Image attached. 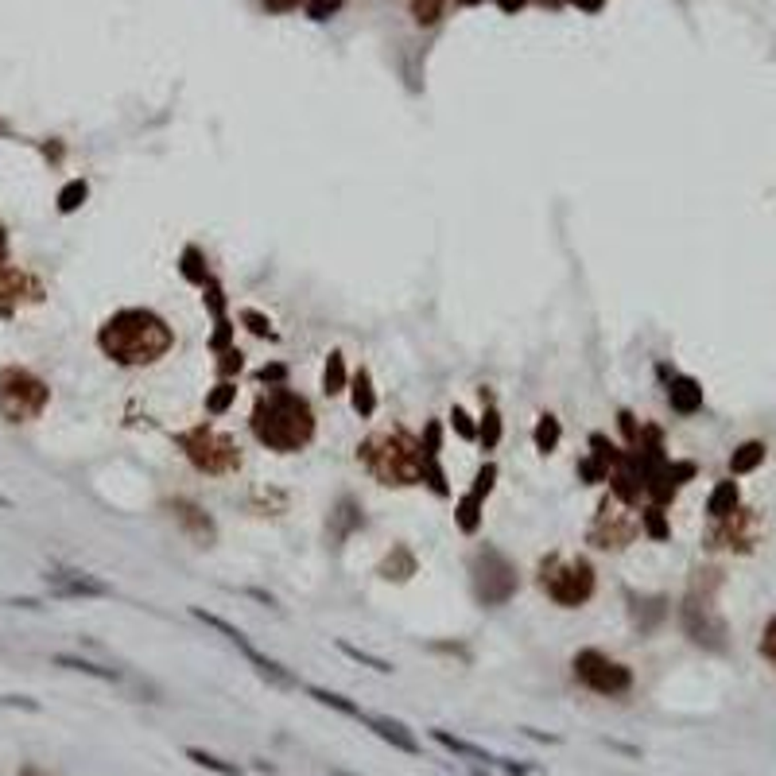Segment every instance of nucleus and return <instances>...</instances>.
<instances>
[{
    "instance_id": "obj_1",
    "label": "nucleus",
    "mask_w": 776,
    "mask_h": 776,
    "mask_svg": "<svg viewBox=\"0 0 776 776\" xmlns=\"http://www.w3.org/2000/svg\"><path fill=\"white\" fill-rule=\"evenodd\" d=\"M248 424H253L257 443L276 455H299L315 439V408L288 384H268V393L257 396Z\"/></svg>"
},
{
    "instance_id": "obj_2",
    "label": "nucleus",
    "mask_w": 776,
    "mask_h": 776,
    "mask_svg": "<svg viewBox=\"0 0 776 776\" xmlns=\"http://www.w3.org/2000/svg\"><path fill=\"white\" fill-rule=\"evenodd\" d=\"M98 346L105 357H113L117 365H132V369L155 365L175 346V330L167 326L163 315H155L148 307H124L101 322Z\"/></svg>"
},
{
    "instance_id": "obj_3",
    "label": "nucleus",
    "mask_w": 776,
    "mask_h": 776,
    "mask_svg": "<svg viewBox=\"0 0 776 776\" xmlns=\"http://www.w3.org/2000/svg\"><path fill=\"white\" fill-rule=\"evenodd\" d=\"M357 458L365 462V470L384 481V486H412L424 481V446L404 427H384L372 431L369 439L357 446Z\"/></svg>"
},
{
    "instance_id": "obj_4",
    "label": "nucleus",
    "mask_w": 776,
    "mask_h": 776,
    "mask_svg": "<svg viewBox=\"0 0 776 776\" xmlns=\"http://www.w3.org/2000/svg\"><path fill=\"white\" fill-rule=\"evenodd\" d=\"M179 450L186 455V462L194 466V470L202 474H210V477H225L233 470H241V446L233 435L225 431H217L210 424H198L191 431H183L179 435Z\"/></svg>"
},
{
    "instance_id": "obj_5",
    "label": "nucleus",
    "mask_w": 776,
    "mask_h": 776,
    "mask_svg": "<svg viewBox=\"0 0 776 776\" xmlns=\"http://www.w3.org/2000/svg\"><path fill=\"white\" fill-rule=\"evenodd\" d=\"M540 590L563 610H579L594 594V567H590V559L548 555L540 563Z\"/></svg>"
},
{
    "instance_id": "obj_6",
    "label": "nucleus",
    "mask_w": 776,
    "mask_h": 776,
    "mask_svg": "<svg viewBox=\"0 0 776 776\" xmlns=\"http://www.w3.org/2000/svg\"><path fill=\"white\" fill-rule=\"evenodd\" d=\"M47 400H51V388L31 369H20V365L0 369V415H5L8 424H31V419H39Z\"/></svg>"
},
{
    "instance_id": "obj_7",
    "label": "nucleus",
    "mask_w": 776,
    "mask_h": 776,
    "mask_svg": "<svg viewBox=\"0 0 776 776\" xmlns=\"http://www.w3.org/2000/svg\"><path fill=\"white\" fill-rule=\"evenodd\" d=\"M571 672H574V679H579L586 691L605 695V698L629 695V687H633V672H629V667L621 664V660H613V656H605V652H598V648L574 652Z\"/></svg>"
},
{
    "instance_id": "obj_8",
    "label": "nucleus",
    "mask_w": 776,
    "mask_h": 776,
    "mask_svg": "<svg viewBox=\"0 0 776 776\" xmlns=\"http://www.w3.org/2000/svg\"><path fill=\"white\" fill-rule=\"evenodd\" d=\"M470 574H474V594L481 605H501L517 594V567L497 548H489V543L474 551Z\"/></svg>"
},
{
    "instance_id": "obj_9",
    "label": "nucleus",
    "mask_w": 776,
    "mask_h": 776,
    "mask_svg": "<svg viewBox=\"0 0 776 776\" xmlns=\"http://www.w3.org/2000/svg\"><path fill=\"white\" fill-rule=\"evenodd\" d=\"M191 617H194V621H202V625H210V629H217V633H222L225 641H229L233 648H237L241 656H245L248 664H253L257 672H260L264 679H268V683H276V687H295V676L288 672V667H284V664H276L272 656H264V652H260L253 641H248V636H245L237 625H229V621H222L217 613H206V610H202V605H191Z\"/></svg>"
},
{
    "instance_id": "obj_10",
    "label": "nucleus",
    "mask_w": 776,
    "mask_h": 776,
    "mask_svg": "<svg viewBox=\"0 0 776 776\" xmlns=\"http://www.w3.org/2000/svg\"><path fill=\"white\" fill-rule=\"evenodd\" d=\"M43 284L31 272L16 268V264H0V319L16 315L24 303H39Z\"/></svg>"
},
{
    "instance_id": "obj_11",
    "label": "nucleus",
    "mask_w": 776,
    "mask_h": 776,
    "mask_svg": "<svg viewBox=\"0 0 776 776\" xmlns=\"http://www.w3.org/2000/svg\"><path fill=\"white\" fill-rule=\"evenodd\" d=\"M636 524L625 509H617V501H605L594 528H590V540L598 543V548H625V543L636 536Z\"/></svg>"
},
{
    "instance_id": "obj_12",
    "label": "nucleus",
    "mask_w": 776,
    "mask_h": 776,
    "mask_svg": "<svg viewBox=\"0 0 776 776\" xmlns=\"http://www.w3.org/2000/svg\"><path fill=\"white\" fill-rule=\"evenodd\" d=\"M47 586L55 598H109L113 586L82 571H47Z\"/></svg>"
},
{
    "instance_id": "obj_13",
    "label": "nucleus",
    "mask_w": 776,
    "mask_h": 776,
    "mask_svg": "<svg viewBox=\"0 0 776 776\" xmlns=\"http://www.w3.org/2000/svg\"><path fill=\"white\" fill-rule=\"evenodd\" d=\"M757 536V520L750 517V509H734L729 517L714 520V532H710V548H738L745 551Z\"/></svg>"
},
{
    "instance_id": "obj_14",
    "label": "nucleus",
    "mask_w": 776,
    "mask_h": 776,
    "mask_svg": "<svg viewBox=\"0 0 776 776\" xmlns=\"http://www.w3.org/2000/svg\"><path fill=\"white\" fill-rule=\"evenodd\" d=\"M372 734H377L381 741H388L393 750H400V753H408V757H419V741H415V734L404 722H396V718H384V714H365L362 718Z\"/></svg>"
},
{
    "instance_id": "obj_15",
    "label": "nucleus",
    "mask_w": 776,
    "mask_h": 776,
    "mask_svg": "<svg viewBox=\"0 0 776 776\" xmlns=\"http://www.w3.org/2000/svg\"><path fill=\"white\" fill-rule=\"evenodd\" d=\"M667 404H672L679 415H695L703 408V384L695 377H672V384H667Z\"/></svg>"
},
{
    "instance_id": "obj_16",
    "label": "nucleus",
    "mask_w": 776,
    "mask_h": 776,
    "mask_svg": "<svg viewBox=\"0 0 776 776\" xmlns=\"http://www.w3.org/2000/svg\"><path fill=\"white\" fill-rule=\"evenodd\" d=\"M171 509H175L179 524H183L194 540H214V524H210V517H206V512H202L198 505H191V501H175Z\"/></svg>"
},
{
    "instance_id": "obj_17",
    "label": "nucleus",
    "mask_w": 776,
    "mask_h": 776,
    "mask_svg": "<svg viewBox=\"0 0 776 776\" xmlns=\"http://www.w3.org/2000/svg\"><path fill=\"white\" fill-rule=\"evenodd\" d=\"M734 509H741L738 481H718V486H714V493H710V501H707L710 520H722V517H729Z\"/></svg>"
},
{
    "instance_id": "obj_18",
    "label": "nucleus",
    "mask_w": 776,
    "mask_h": 776,
    "mask_svg": "<svg viewBox=\"0 0 776 776\" xmlns=\"http://www.w3.org/2000/svg\"><path fill=\"white\" fill-rule=\"evenodd\" d=\"M353 412L369 419L372 412H377V393H372V377H369V369H357L353 372Z\"/></svg>"
},
{
    "instance_id": "obj_19",
    "label": "nucleus",
    "mask_w": 776,
    "mask_h": 776,
    "mask_svg": "<svg viewBox=\"0 0 776 776\" xmlns=\"http://www.w3.org/2000/svg\"><path fill=\"white\" fill-rule=\"evenodd\" d=\"M765 443H757V439H750V443H741L734 455H729V474H750V470H757L760 462H765Z\"/></svg>"
},
{
    "instance_id": "obj_20",
    "label": "nucleus",
    "mask_w": 776,
    "mask_h": 776,
    "mask_svg": "<svg viewBox=\"0 0 776 776\" xmlns=\"http://www.w3.org/2000/svg\"><path fill=\"white\" fill-rule=\"evenodd\" d=\"M58 667H70V672H82V676H93V679H105V683H117L121 672L117 667H105V664H93V660H82V656H67V652H58L55 656Z\"/></svg>"
},
{
    "instance_id": "obj_21",
    "label": "nucleus",
    "mask_w": 776,
    "mask_h": 776,
    "mask_svg": "<svg viewBox=\"0 0 776 776\" xmlns=\"http://www.w3.org/2000/svg\"><path fill=\"white\" fill-rule=\"evenodd\" d=\"M431 738L439 741L443 750H450V753H455V757H466V760H486V765H489V760H497V757H489L486 750H481V745H474V741H462V738H455V734H446V729H435Z\"/></svg>"
},
{
    "instance_id": "obj_22",
    "label": "nucleus",
    "mask_w": 776,
    "mask_h": 776,
    "mask_svg": "<svg viewBox=\"0 0 776 776\" xmlns=\"http://www.w3.org/2000/svg\"><path fill=\"white\" fill-rule=\"evenodd\" d=\"M307 695L315 698V703H322V707H330V710H338V714H346V718H357V722L365 718V710L357 707V703H350L346 695H338V691H326V687H307Z\"/></svg>"
},
{
    "instance_id": "obj_23",
    "label": "nucleus",
    "mask_w": 776,
    "mask_h": 776,
    "mask_svg": "<svg viewBox=\"0 0 776 776\" xmlns=\"http://www.w3.org/2000/svg\"><path fill=\"white\" fill-rule=\"evenodd\" d=\"M559 435H563V427H559V419H555L551 412H543V415H540V424H536V435H532L540 455H551V450L559 446Z\"/></svg>"
},
{
    "instance_id": "obj_24",
    "label": "nucleus",
    "mask_w": 776,
    "mask_h": 776,
    "mask_svg": "<svg viewBox=\"0 0 776 776\" xmlns=\"http://www.w3.org/2000/svg\"><path fill=\"white\" fill-rule=\"evenodd\" d=\"M322 388L330 396H338V393H346V357H341L338 350L326 357V369H322Z\"/></svg>"
},
{
    "instance_id": "obj_25",
    "label": "nucleus",
    "mask_w": 776,
    "mask_h": 776,
    "mask_svg": "<svg viewBox=\"0 0 776 776\" xmlns=\"http://www.w3.org/2000/svg\"><path fill=\"white\" fill-rule=\"evenodd\" d=\"M186 757H191L198 769H210V772H217V776H241V769L233 765V760H222L217 753H206V750H194V745L186 750Z\"/></svg>"
},
{
    "instance_id": "obj_26",
    "label": "nucleus",
    "mask_w": 776,
    "mask_h": 776,
    "mask_svg": "<svg viewBox=\"0 0 776 776\" xmlns=\"http://www.w3.org/2000/svg\"><path fill=\"white\" fill-rule=\"evenodd\" d=\"M86 194H89L86 179H70V183L58 191V214H74V210L86 202Z\"/></svg>"
},
{
    "instance_id": "obj_27",
    "label": "nucleus",
    "mask_w": 776,
    "mask_h": 776,
    "mask_svg": "<svg viewBox=\"0 0 776 776\" xmlns=\"http://www.w3.org/2000/svg\"><path fill=\"white\" fill-rule=\"evenodd\" d=\"M338 652H341V656H350V660H357V664H365V667H372V672H381V676H388V672H393V664H388V660H381V656H372V652H365V648H357V645H350V641H338Z\"/></svg>"
},
{
    "instance_id": "obj_28",
    "label": "nucleus",
    "mask_w": 776,
    "mask_h": 776,
    "mask_svg": "<svg viewBox=\"0 0 776 776\" xmlns=\"http://www.w3.org/2000/svg\"><path fill=\"white\" fill-rule=\"evenodd\" d=\"M477 520H481V497L470 489L458 501V528L462 532H477Z\"/></svg>"
},
{
    "instance_id": "obj_29",
    "label": "nucleus",
    "mask_w": 776,
    "mask_h": 776,
    "mask_svg": "<svg viewBox=\"0 0 776 776\" xmlns=\"http://www.w3.org/2000/svg\"><path fill=\"white\" fill-rule=\"evenodd\" d=\"M477 439H481V446H486V450H493L497 443H501V415H497V408H493V404L486 408V415H481Z\"/></svg>"
},
{
    "instance_id": "obj_30",
    "label": "nucleus",
    "mask_w": 776,
    "mask_h": 776,
    "mask_svg": "<svg viewBox=\"0 0 776 776\" xmlns=\"http://www.w3.org/2000/svg\"><path fill=\"white\" fill-rule=\"evenodd\" d=\"M443 8H446V0H412V16H415L419 27L439 24L443 20Z\"/></svg>"
},
{
    "instance_id": "obj_31",
    "label": "nucleus",
    "mask_w": 776,
    "mask_h": 776,
    "mask_svg": "<svg viewBox=\"0 0 776 776\" xmlns=\"http://www.w3.org/2000/svg\"><path fill=\"white\" fill-rule=\"evenodd\" d=\"M641 524L652 540H667V520H664V505H648L641 512Z\"/></svg>"
},
{
    "instance_id": "obj_32",
    "label": "nucleus",
    "mask_w": 776,
    "mask_h": 776,
    "mask_svg": "<svg viewBox=\"0 0 776 776\" xmlns=\"http://www.w3.org/2000/svg\"><path fill=\"white\" fill-rule=\"evenodd\" d=\"M233 396H237V388H233L229 381H222V384H217V388H214V393L206 396V412H214V415H222V412L229 408V400H233Z\"/></svg>"
},
{
    "instance_id": "obj_33",
    "label": "nucleus",
    "mask_w": 776,
    "mask_h": 776,
    "mask_svg": "<svg viewBox=\"0 0 776 776\" xmlns=\"http://www.w3.org/2000/svg\"><path fill=\"white\" fill-rule=\"evenodd\" d=\"M760 656L776 667V613L765 621V629H760Z\"/></svg>"
},
{
    "instance_id": "obj_34",
    "label": "nucleus",
    "mask_w": 776,
    "mask_h": 776,
    "mask_svg": "<svg viewBox=\"0 0 776 776\" xmlns=\"http://www.w3.org/2000/svg\"><path fill=\"white\" fill-rule=\"evenodd\" d=\"M241 322H245L253 334H260V338H276V334H272V322L264 319L260 310H248V307H245V310H241Z\"/></svg>"
},
{
    "instance_id": "obj_35",
    "label": "nucleus",
    "mask_w": 776,
    "mask_h": 776,
    "mask_svg": "<svg viewBox=\"0 0 776 776\" xmlns=\"http://www.w3.org/2000/svg\"><path fill=\"white\" fill-rule=\"evenodd\" d=\"M338 8H341V0H307L310 20H326V16H334Z\"/></svg>"
},
{
    "instance_id": "obj_36",
    "label": "nucleus",
    "mask_w": 776,
    "mask_h": 776,
    "mask_svg": "<svg viewBox=\"0 0 776 776\" xmlns=\"http://www.w3.org/2000/svg\"><path fill=\"white\" fill-rule=\"evenodd\" d=\"M186 264H183V272H186V279H194V284H206V272L198 268V248H186V257H183Z\"/></svg>"
},
{
    "instance_id": "obj_37",
    "label": "nucleus",
    "mask_w": 776,
    "mask_h": 776,
    "mask_svg": "<svg viewBox=\"0 0 776 776\" xmlns=\"http://www.w3.org/2000/svg\"><path fill=\"white\" fill-rule=\"evenodd\" d=\"M450 419H455V427H458V435L462 439H477V431H474V424H470V415H466L458 404H455V412H450Z\"/></svg>"
},
{
    "instance_id": "obj_38",
    "label": "nucleus",
    "mask_w": 776,
    "mask_h": 776,
    "mask_svg": "<svg viewBox=\"0 0 776 776\" xmlns=\"http://www.w3.org/2000/svg\"><path fill=\"white\" fill-rule=\"evenodd\" d=\"M241 372V350H225V362H222V377H233Z\"/></svg>"
},
{
    "instance_id": "obj_39",
    "label": "nucleus",
    "mask_w": 776,
    "mask_h": 776,
    "mask_svg": "<svg viewBox=\"0 0 776 776\" xmlns=\"http://www.w3.org/2000/svg\"><path fill=\"white\" fill-rule=\"evenodd\" d=\"M264 8H268V12H291V8H299V0H264Z\"/></svg>"
},
{
    "instance_id": "obj_40",
    "label": "nucleus",
    "mask_w": 776,
    "mask_h": 776,
    "mask_svg": "<svg viewBox=\"0 0 776 776\" xmlns=\"http://www.w3.org/2000/svg\"><path fill=\"white\" fill-rule=\"evenodd\" d=\"M260 381H284V365H268V369H260Z\"/></svg>"
},
{
    "instance_id": "obj_41",
    "label": "nucleus",
    "mask_w": 776,
    "mask_h": 776,
    "mask_svg": "<svg viewBox=\"0 0 776 776\" xmlns=\"http://www.w3.org/2000/svg\"><path fill=\"white\" fill-rule=\"evenodd\" d=\"M497 8H501V12H509V16H517V12L524 8V0H497Z\"/></svg>"
},
{
    "instance_id": "obj_42",
    "label": "nucleus",
    "mask_w": 776,
    "mask_h": 776,
    "mask_svg": "<svg viewBox=\"0 0 776 776\" xmlns=\"http://www.w3.org/2000/svg\"><path fill=\"white\" fill-rule=\"evenodd\" d=\"M245 594H248V598H257V602H264V605H276V598H272V594H264V590H253V586H248Z\"/></svg>"
},
{
    "instance_id": "obj_43",
    "label": "nucleus",
    "mask_w": 776,
    "mask_h": 776,
    "mask_svg": "<svg viewBox=\"0 0 776 776\" xmlns=\"http://www.w3.org/2000/svg\"><path fill=\"white\" fill-rule=\"evenodd\" d=\"M8 260V233H5V225H0V264Z\"/></svg>"
},
{
    "instance_id": "obj_44",
    "label": "nucleus",
    "mask_w": 776,
    "mask_h": 776,
    "mask_svg": "<svg viewBox=\"0 0 776 776\" xmlns=\"http://www.w3.org/2000/svg\"><path fill=\"white\" fill-rule=\"evenodd\" d=\"M574 5H579V8H586V12H598V8L605 5V0H574Z\"/></svg>"
},
{
    "instance_id": "obj_45",
    "label": "nucleus",
    "mask_w": 776,
    "mask_h": 776,
    "mask_svg": "<svg viewBox=\"0 0 776 776\" xmlns=\"http://www.w3.org/2000/svg\"><path fill=\"white\" fill-rule=\"evenodd\" d=\"M20 776H47V772H39L36 765H24V769H20Z\"/></svg>"
},
{
    "instance_id": "obj_46",
    "label": "nucleus",
    "mask_w": 776,
    "mask_h": 776,
    "mask_svg": "<svg viewBox=\"0 0 776 776\" xmlns=\"http://www.w3.org/2000/svg\"><path fill=\"white\" fill-rule=\"evenodd\" d=\"M458 5H466V8H474V5H481V0H458Z\"/></svg>"
},
{
    "instance_id": "obj_47",
    "label": "nucleus",
    "mask_w": 776,
    "mask_h": 776,
    "mask_svg": "<svg viewBox=\"0 0 776 776\" xmlns=\"http://www.w3.org/2000/svg\"><path fill=\"white\" fill-rule=\"evenodd\" d=\"M0 509H8V497L5 493H0Z\"/></svg>"
},
{
    "instance_id": "obj_48",
    "label": "nucleus",
    "mask_w": 776,
    "mask_h": 776,
    "mask_svg": "<svg viewBox=\"0 0 776 776\" xmlns=\"http://www.w3.org/2000/svg\"><path fill=\"white\" fill-rule=\"evenodd\" d=\"M330 776H350V772H341V769H334V772H330Z\"/></svg>"
},
{
    "instance_id": "obj_49",
    "label": "nucleus",
    "mask_w": 776,
    "mask_h": 776,
    "mask_svg": "<svg viewBox=\"0 0 776 776\" xmlns=\"http://www.w3.org/2000/svg\"><path fill=\"white\" fill-rule=\"evenodd\" d=\"M474 776H486V772H481V769H477V772H474Z\"/></svg>"
}]
</instances>
